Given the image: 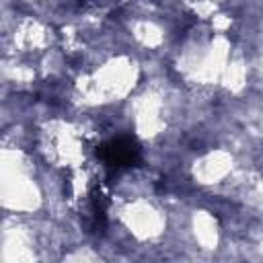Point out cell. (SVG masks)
I'll return each instance as SVG.
<instances>
[{"label":"cell","mask_w":263,"mask_h":263,"mask_svg":"<svg viewBox=\"0 0 263 263\" xmlns=\"http://www.w3.org/2000/svg\"><path fill=\"white\" fill-rule=\"evenodd\" d=\"M99 158L109 166V168H127L140 162L142 150L140 144L132 138V136H117L109 142H105L99 150H97Z\"/></svg>","instance_id":"6da1fadb"}]
</instances>
